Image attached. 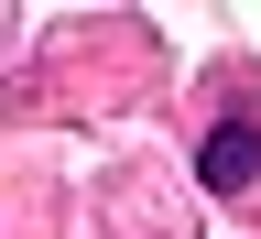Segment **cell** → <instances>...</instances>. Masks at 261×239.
<instances>
[{"mask_svg":"<svg viewBox=\"0 0 261 239\" xmlns=\"http://www.w3.org/2000/svg\"><path fill=\"white\" fill-rule=\"evenodd\" d=\"M196 174H207L218 196H240V185L261 174V130H250V120H218L207 142H196Z\"/></svg>","mask_w":261,"mask_h":239,"instance_id":"obj_1","label":"cell"}]
</instances>
